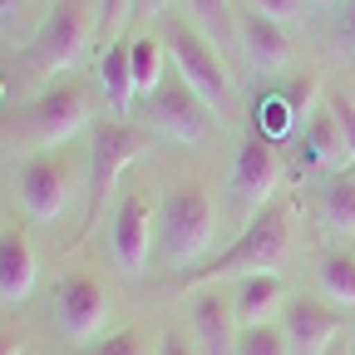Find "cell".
I'll return each instance as SVG.
<instances>
[{
  "instance_id": "27",
  "label": "cell",
  "mask_w": 355,
  "mask_h": 355,
  "mask_svg": "<svg viewBox=\"0 0 355 355\" xmlns=\"http://www.w3.org/2000/svg\"><path fill=\"white\" fill-rule=\"evenodd\" d=\"M139 6V0H104V25H99V35L104 40H114L123 25H128V10Z\"/></svg>"
},
{
  "instance_id": "17",
  "label": "cell",
  "mask_w": 355,
  "mask_h": 355,
  "mask_svg": "<svg viewBox=\"0 0 355 355\" xmlns=\"http://www.w3.org/2000/svg\"><path fill=\"white\" fill-rule=\"evenodd\" d=\"M301 144H306V163H316V168L345 173V168L355 163V153H350V144H345V133H340V123H336V114H331L326 104L316 109V119L306 123Z\"/></svg>"
},
{
  "instance_id": "12",
  "label": "cell",
  "mask_w": 355,
  "mask_h": 355,
  "mask_svg": "<svg viewBox=\"0 0 355 355\" xmlns=\"http://www.w3.org/2000/svg\"><path fill=\"white\" fill-rule=\"evenodd\" d=\"M237 40H242V50H247V64L261 69V74H282V69H291V60H296L291 30L277 25V20H266L261 10H257V15H252V10L237 15Z\"/></svg>"
},
{
  "instance_id": "10",
  "label": "cell",
  "mask_w": 355,
  "mask_h": 355,
  "mask_svg": "<svg viewBox=\"0 0 355 355\" xmlns=\"http://www.w3.org/2000/svg\"><path fill=\"white\" fill-rule=\"evenodd\" d=\"M148 128L168 133L178 144H202L207 128H212V109L188 89V79H163V89L148 99Z\"/></svg>"
},
{
  "instance_id": "4",
  "label": "cell",
  "mask_w": 355,
  "mask_h": 355,
  "mask_svg": "<svg viewBox=\"0 0 355 355\" xmlns=\"http://www.w3.org/2000/svg\"><path fill=\"white\" fill-rule=\"evenodd\" d=\"M148 148H153V133L133 128V123H123V119L94 123V188H89V222H94V217L114 202L123 168H133Z\"/></svg>"
},
{
  "instance_id": "28",
  "label": "cell",
  "mask_w": 355,
  "mask_h": 355,
  "mask_svg": "<svg viewBox=\"0 0 355 355\" xmlns=\"http://www.w3.org/2000/svg\"><path fill=\"white\" fill-rule=\"evenodd\" d=\"M257 10H261L266 20H277V25H291V20H301L306 0H257Z\"/></svg>"
},
{
  "instance_id": "21",
  "label": "cell",
  "mask_w": 355,
  "mask_h": 355,
  "mask_svg": "<svg viewBox=\"0 0 355 355\" xmlns=\"http://www.w3.org/2000/svg\"><path fill=\"white\" fill-rule=\"evenodd\" d=\"M321 222L340 237L355 232V173H336L321 188Z\"/></svg>"
},
{
  "instance_id": "25",
  "label": "cell",
  "mask_w": 355,
  "mask_h": 355,
  "mask_svg": "<svg viewBox=\"0 0 355 355\" xmlns=\"http://www.w3.org/2000/svg\"><path fill=\"white\" fill-rule=\"evenodd\" d=\"M193 20L207 30V40H227L237 30V15H232V0H188Z\"/></svg>"
},
{
  "instance_id": "30",
  "label": "cell",
  "mask_w": 355,
  "mask_h": 355,
  "mask_svg": "<svg viewBox=\"0 0 355 355\" xmlns=\"http://www.w3.org/2000/svg\"><path fill=\"white\" fill-rule=\"evenodd\" d=\"M340 35H345V44L355 50V0L345 6V15H340Z\"/></svg>"
},
{
  "instance_id": "1",
  "label": "cell",
  "mask_w": 355,
  "mask_h": 355,
  "mask_svg": "<svg viewBox=\"0 0 355 355\" xmlns=\"http://www.w3.org/2000/svg\"><path fill=\"white\" fill-rule=\"evenodd\" d=\"M291 252H296V202L277 198L247 222L242 237L217 261H207L202 272H193L188 286L202 291V286H217V282H242V277H257V272H277V266L291 261Z\"/></svg>"
},
{
  "instance_id": "7",
  "label": "cell",
  "mask_w": 355,
  "mask_h": 355,
  "mask_svg": "<svg viewBox=\"0 0 355 355\" xmlns=\"http://www.w3.org/2000/svg\"><path fill=\"white\" fill-rule=\"evenodd\" d=\"M104 321H109V291L99 277L74 272L60 282V331L74 345H99L104 340Z\"/></svg>"
},
{
  "instance_id": "9",
  "label": "cell",
  "mask_w": 355,
  "mask_h": 355,
  "mask_svg": "<svg viewBox=\"0 0 355 355\" xmlns=\"http://www.w3.org/2000/svg\"><path fill=\"white\" fill-rule=\"evenodd\" d=\"M20 202L35 222H60L74 202V168L55 153H40L20 173Z\"/></svg>"
},
{
  "instance_id": "29",
  "label": "cell",
  "mask_w": 355,
  "mask_h": 355,
  "mask_svg": "<svg viewBox=\"0 0 355 355\" xmlns=\"http://www.w3.org/2000/svg\"><path fill=\"white\" fill-rule=\"evenodd\" d=\"M0 355H25V336L20 331H0Z\"/></svg>"
},
{
  "instance_id": "16",
  "label": "cell",
  "mask_w": 355,
  "mask_h": 355,
  "mask_svg": "<svg viewBox=\"0 0 355 355\" xmlns=\"http://www.w3.org/2000/svg\"><path fill=\"white\" fill-rule=\"evenodd\" d=\"M35 282H40V257H35L30 237L20 227H6L0 232V301L6 306L30 301Z\"/></svg>"
},
{
  "instance_id": "19",
  "label": "cell",
  "mask_w": 355,
  "mask_h": 355,
  "mask_svg": "<svg viewBox=\"0 0 355 355\" xmlns=\"http://www.w3.org/2000/svg\"><path fill=\"white\" fill-rule=\"evenodd\" d=\"M99 79H104V94H109V109L123 119L139 99V89H133V44L128 40H114L109 55L99 60Z\"/></svg>"
},
{
  "instance_id": "33",
  "label": "cell",
  "mask_w": 355,
  "mask_h": 355,
  "mask_svg": "<svg viewBox=\"0 0 355 355\" xmlns=\"http://www.w3.org/2000/svg\"><path fill=\"white\" fill-rule=\"evenodd\" d=\"M0 15H20V0H0Z\"/></svg>"
},
{
  "instance_id": "18",
  "label": "cell",
  "mask_w": 355,
  "mask_h": 355,
  "mask_svg": "<svg viewBox=\"0 0 355 355\" xmlns=\"http://www.w3.org/2000/svg\"><path fill=\"white\" fill-rule=\"evenodd\" d=\"M282 306V277L277 272H257V277H242L237 291H232V311H237V326H266L272 311Z\"/></svg>"
},
{
  "instance_id": "13",
  "label": "cell",
  "mask_w": 355,
  "mask_h": 355,
  "mask_svg": "<svg viewBox=\"0 0 355 355\" xmlns=\"http://www.w3.org/2000/svg\"><path fill=\"white\" fill-rule=\"evenodd\" d=\"M340 316L331 301H316V296H296L286 306V340L296 355H326L336 340H340Z\"/></svg>"
},
{
  "instance_id": "26",
  "label": "cell",
  "mask_w": 355,
  "mask_h": 355,
  "mask_svg": "<svg viewBox=\"0 0 355 355\" xmlns=\"http://www.w3.org/2000/svg\"><path fill=\"white\" fill-rule=\"evenodd\" d=\"M326 109L336 114V123H340V133H345V144H350V153H355V99H350V94H340V89H331Z\"/></svg>"
},
{
  "instance_id": "11",
  "label": "cell",
  "mask_w": 355,
  "mask_h": 355,
  "mask_svg": "<svg viewBox=\"0 0 355 355\" xmlns=\"http://www.w3.org/2000/svg\"><path fill=\"white\" fill-rule=\"evenodd\" d=\"M109 247L123 277H144L148 272V252H153V207L144 193H133L119 202L114 227H109Z\"/></svg>"
},
{
  "instance_id": "35",
  "label": "cell",
  "mask_w": 355,
  "mask_h": 355,
  "mask_svg": "<svg viewBox=\"0 0 355 355\" xmlns=\"http://www.w3.org/2000/svg\"><path fill=\"white\" fill-rule=\"evenodd\" d=\"M306 6H331V0H306Z\"/></svg>"
},
{
  "instance_id": "6",
  "label": "cell",
  "mask_w": 355,
  "mask_h": 355,
  "mask_svg": "<svg viewBox=\"0 0 355 355\" xmlns=\"http://www.w3.org/2000/svg\"><path fill=\"white\" fill-rule=\"evenodd\" d=\"M89 40H94V6L89 0H60L44 20V30L35 35L30 44V69L35 74H60L69 69L84 50Z\"/></svg>"
},
{
  "instance_id": "20",
  "label": "cell",
  "mask_w": 355,
  "mask_h": 355,
  "mask_svg": "<svg viewBox=\"0 0 355 355\" xmlns=\"http://www.w3.org/2000/svg\"><path fill=\"white\" fill-rule=\"evenodd\" d=\"M316 286L331 306H355V252H326L316 266Z\"/></svg>"
},
{
  "instance_id": "23",
  "label": "cell",
  "mask_w": 355,
  "mask_h": 355,
  "mask_svg": "<svg viewBox=\"0 0 355 355\" xmlns=\"http://www.w3.org/2000/svg\"><path fill=\"white\" fill-rule=\"evenodd\" d=\"M89 355H163V345L148 326H128V331L104 336L99 345H89Z\"/></svg>"
},
{
  "instance_id": "22",
  "label": "cell",
  "mask_w": 355,
  "mask_h": 355,
  "mask_svg": "<svg viewBox=\"0 0 355 355\" xmlns=\"http://www.w3.org/2000/svg\"><path fill=\"white\" fill-rule=\"evenodd\" d=\"M128 44H133V89L153 99L163 89V44L153 35H133Z\"/></svg>"
},
{
  "instance_id": "8",
  "label": "cell",
  "mask_w": 355,
  "mask_h": 355,
  "mask_svg": "<svg viewBox=\"0 0 355 355\" xmlns=\"http://www.w3.org/2000/svg\"><path fill=\"white\" fill-rule=\"evenodd\" d=\"M277 188H282V153L272 139L261 133H247L237 158H232V193L242 207L261 212L266 202H277Z\"/></svg>"
},
{
  "instance_id": "34",
  "label": "cell",
  "mask_w": 355,
  "mask_h": 355,
  "mask_svg": "<svg viewBox=\"0 0 355 355\" xmlns=\"http://www.w3.org/2000/svg\"><path fill=\"white\" fill-rule=\"evenodd\" d=\"M345 355H355V331H350V340H345Z\"/></svg>"
},
{
  "instance_id": "15",
  "label": "cell",
  "mask_w": 355,
  "mask_h": 355,
  "mask_svg": "<svg viewBox=\"0 0 355 355\" xmlns=\"http://www.w3.org/2000/svg\"><path fill=\"white\" fill-rule=\"evenodd\" d=\"M316 94H321V74H301L291 89L266 99L261 109V139L272 133V139H291V128L306 133V123L316 119Z\"/></svg>"
},
{
  "instance_id": "14",
  "label": "cell",
  "mask_w": 355,
  "mask_h": 355,
  "mask_svg": "<svg viewBox=\"0 0 355 355\" xmlns=\"http://www.w3.org/2000/svg\"><path fill=\"white\" fill-rule=\"evenodd\" d=\"M237 311L232 296H222L217 286L193 291V340L202 355H237Z\"/></svg>"
},
{
  "instance_id": "2",
  "label": "cell",
  "mask_w": 355,
  "mask_h": 355,
  "mask_svg": "<svg viewBox=\"0 0 355 355\" xmlns=\"http://www.w3.org/2000/svg\"><path fill=\"white\" fill-rule=\"evenodd\" d=\"M217 237V202L207 188L188 183V188H173L163 202V257L173 272H188L193 261L207 257Z\"/></svg>"
},
{
  "instance_id": "32",
  "label": "cell",
  "mask_w": 355,
  "mask_h": 355,
  "mask_svg": "<svg viewBox=\"0 0 355 355\" xmlns=\"http://www.w3.org/2000/svg\"><path fill=\"white\" fill-rule=\"evenodd\" d=\"M163 355H193V345L178 340V336H168V340H163Z\"/></svg>"
},
{
  "instance_id": "5",
  "label": "cell",
  "mask_w": 355,
  "mask_h": 355,
  "mask_svg": "<svg viewBox=\"0 0 355 355\" xmlns=\"http://www.w3.org/2000/svg\"><path fill=\"white\" fill-rule=\"evenodd\" d=\"M89 119H94V104H89L84 84H50L25 114V144L55 153L60 144H69L74 133L89 128Z\"/></svg>"
},
{
  "instance_id": "3",
  "label": "cell",
  "mask_w": 355,
  "mask_h": 355,
  "mask_svg": "<svg viewBox=\"0 0 355 355\" xmlns=\"http://www.w3.org/2000/svg\"><path fill=\"white\" fill-rule=\"evenodd\" d=\"M168 50H173V64L183 69L188 89H193V94H198L212 114H222V109L232 104V69L222 64L217 44H212L207 35H198L183 15L168 20Z\"/></svg>"
},
{
  "instance_id": "31",
  "label": "cell",
  "mask_w": 355,
  "mask_h": 355,
  "mask_svg": "<svg viewBox=\"0 0 355 355\" xmlns=\"http://www.w3.org/2000/svg\"><path fill=\"white\" fill-rule=\"evenodd\" d=\"M168 6H173V0H139V6H133V10H139L144 20H153V15H163Z\"/></svg>"
},
{
  "instance_id": "24",
  "label": "cell",
  "mask_w": 355,
  "mask_h": 355,
  "mask_svg": "<svg viewBox=\"0 0 355 355\" xmlns=\"http://www.w3.org/2000/svg\"><path fill=\"white\" fill-rule=\"evenodd\" d=\"M237 355H291V340H286V326H247L237 336Z\"/></svg>"
}]
</instances>
